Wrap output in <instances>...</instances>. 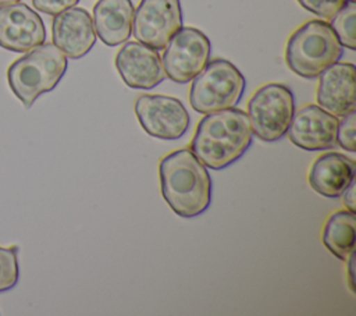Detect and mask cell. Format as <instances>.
I'll use <instances>...</instances> for the list:
<instances>
[{
  "instance_id": "6da1fadb",
  "label": "cell",
  "mask_w": 356,
  "mask_h": 316,
  "mask_svg": "<svg viewBox=\"0 0 356 316\" xmlns=\"http://www.w3.org/2000/svg\"><path fill=\"white\" fill-rule=\"evenodd\" d=\"M253 142L248 114L229 107L206 114L191 142L192 153L209 168L221 170L239 160Z\"/></svg>"
},
{
  "instance_id": "7a4b0ae2",
  "label": "cell",
  "mask_w": 356,
  "mask_h": 316,
  "mask_svg": "<svg viewBox=\"0 0 356 316\" xmlns=\"http://www.w3.org/2000/svg\"><path fill=\"white\" fill-rule=\"evenodd\" d=\"M161 195L170 209L184 219L206 212L211 203V178L206 166L184 148L165 155L159 163Z\"/></svg>"
},
{
  "instance_id": "3957f363",
  "label": "cell",
  "mask_w": 356,
  "mask_h": 316,
  "mask_svg": "<svg viewBox=\"0 0 356 316\" xmlns=\"http://www.w3.org/2000/svg\"><path fill=\"white\" fill-rule=\"evenodd\" d=\"M67 67V57L56 45L42 43L13 61L7 81L17 99L29 109L40 95L57 86Z\"/></svg>"
},
{
  "instance_id": "277c9868",
  "label": "cell",
  "mask_w": 356,
  "mask_h": 316,
  "mask_svg": "<svg viewBox=\"0 0 356 316\" xmlns=\"http://www.w3.org/2000/svg\"><path fill=\"white\" fill-rule=\"evenodd\" d=\"M343 54L331 25L323 19H310L289 36L285 47V61L296 75L313 79Z\"/></svg>"
},
{
  "instance_id": "5b68a950",
  "label": "cell",
  "mask_w": 356,
  "mask_h": 316,
  "mask_svg": "<svg viewBox=\"0 0 356 316\" xmlns=\"http://www.w3.org/2000/svg\"><path fill=\"white\" fill-rule=\"evenodd\" d=\"M245 86V77L231 61L216 58L192 79L189 102L192 109L200 114L235 107Z\"/></svg>"
},
{
  "instance_id": "8992f818",
  "label": "cell",
  "mask_w": 356,
  "mask_h": 316,
  "mask_svg": "<svg viewBox=\"0 0 356 316\" xmlns=\"http://www.w3.org/2000/svg\"><path fill=\"white\" fill-rule=\"evenodd\" d=\"M295 111L292 90L277 82L260 86L248 102L252 132L264 142H277L288 131Z\"/></svg>"
},
{
  "instance_id": "52a82bcc",
  "label": "cell",
  "mask_w": 356,
  "mask_h": 316,
  "mask_svg": "<svg viewBox=\"0 0 356 316\" xmlns=\"http://www.w3.org/2000/svg\"><path fill=\"white\" fill-rule=\"evenodd\" d=\"M211 43L209 38L193 26L181 28L165 45L161 57L165 75L177 82L192 81L209 63Z\"/></svg>"
},
{
  "instance_id": "ba28073f",
  "label": "cell",
  "mask_w": 356,
  "mask_h": 316,
  "mask_svg": "<svg viewBox=\"0 0 356 316\" xmlns=\"http://www.w3.org/2000/svg\"><path fill=\"white\" fill-rule=\"evenodd\" d=\"M135 114L146 134L157 139H179L191 125V117L181 100L165 95H140Z\"/></svg>"
},
{
  "instance_id": "9c48e42d",
  "label": "cell",
  "mask_w": 356,
  "mask_h": 316,
  "mask_svg": "<svg viewBox=\"0 0 356 316\" xmlns=\"http://www.w3.org/2000/svg\"><path fill=\"white\" fill-rule=\"evenodd\" d=\"M181 28L179 0H140L134 11L131 33L138 42L161 50Z\"/></svg>"
},
{
  "instance_id": "30bf717a",
  "label": "cell",
  "mask_w": 356,
  "mask_h": 316,
  "mask_svg": "<svg viewBox=\"0 0 356 316\" xmlns=\"http://www.w3.org/2000/svg\"><path fill=\"white\" fill-rule=\"evenodd\" d=\"M44 40L43 19L29 6L25 3L0 6V47L25 53Z\"/></svg>"
},
{
  "instance_id": "8fae6325",
  "label": "cell",
  "mask_w": 356,
  "mask_h": 316,
  "mask_svg": "<svg viewBox=\"0 0 356 316\" xmlns=\"http://www.w3.org/2000/svg\"><path fill=\"white\" fill-rule=\"evenodd\" d=\"M337 116L317 104H306L293 111L286 134L295 146L317 152L337 145Z\"/></svg>"
},
{
  "instance_id": "7c38bea8",
  "label": "cell",
  "mask_w": 356,
  "mask_h": 316,
  "mask_svg": "<svg viewBox=\"0 0 356 316\" xmlns=\"http://www.w3.org/2000/svg\"><path fill=\"white\" fill-rule=\"evenodd\" d=\"M121 79L132 89H152L165 78L159 52L140 42H127L115 56Z\"/></svg>"
},
{
  "instance_id": "4fadbf2b",
  "label": "cell",
  "mask_w": 356,
  "mask_h": 316,
  "mask_svg": "<svg viewBox=\"0 0 356 316\" xmlns=\"http://www.w3.org/2000/svg\"><path fill=\"white\" fill-rule=\"evenodd\" d=\"M51 39L68 58L86 56L96 42V32L90 14L82 7H71L54 15Z\"/></svg>"
},
{
  "instance_id": "5bb4252c",
  "label": "cell",
  "mask_w": 356,
  "mask_h": 316,
  "mask_svg": "<svg viewBox=\"0 0 356 316\" xmlns=\"http://www.w3.org/2000/svg\"><path fill=\"white\" fill-rule=\"evenodd\" d=\"M355 77L352 63H334L318 75L316 99L320 107L334 116H345L355 110Z\"/></svg>"
},
{
  "instance_id": "9a60e30c",
  "label": "cell",
  "mask_w": 356,
  "mask_h": 316,
  "mask_svg": "<svg viewBox=\"0 0 356 316\" xmlns=\"http://www.w3.org/2000/svg\"><path fill=\"white\" fill-rule=\"evenodd\" d=\"M355 161L341 153L330 152L318 156L310 167L309 184L312 189L325 198H338L355 180Z\"/></svg>"
},
{
  "instance_id": "2e32d148",
  "label": "cell",
  "mask_w": 356,
  "mask_h": 316,
  "mask_svg": "<svg viewBox=\"0 0 356 316\" xmlns=\"http://www.w3.org/2000/svg\"><path fill=\"white\" fill-rule=\"evenodd\" d=\"M134 11L131 0H99L93 7L96 35L107 46L127 42L132 31Z\"/></svg>"
},
{
  "instance_id": "e0dca14e",
  "label": "cell",
  "mask_w": 356,
  "mask_h": 316,
  "mask_svg": "<svg viewBox=\"0 0 356 316\" xmlns=\"http://www.w3.org/2000/svg\"><path fill=\"white\" fill-rule=\"evenodd\" d=\"M355 213L339 210L332 213L323 230V244L338 259L346 260L355 249L356 230Z\"/></svg>"
},
{
  "instance_id": "ac0fdd59",
  "label": "cell",
  "mask_w": 356,
  "mask_h": 316,
  "mask_svg": "<svg viewBox=\"0 0 356 316\" xmlns=\"http://www.w3.org/2000/svg\"><path fill=\"white\" fill-rule=\"evenodd\" d=\"M330 25L339 43L350 50L356 49V3L346 0L345 4L330 18Z\"/></svg>"
},
{
  "instance_id": "d6986e66",
  "label": "cell",
  "mask_w": 356,
  "mask_h": 316,
  "mask_svg": "<svg viewBox=\"0 0 356 316\" xmlns=\"http://www.w3.org/2000/svg\"><path fill=\"white\" fill-rule=\"evenodd\" d=\"M18 248H3L0 246V292L14 288L18 283L19 267H18Z\"/></svg>"
},
{
  "instance_id": "ffe728a7",
  "label": "cell",
  "mask_w": 356,
  "mask_h": 316,
  "mask_svg": "<svg viewBox=\"0 0 356 316\" xmlns=\"http://www.w3.org/2000/svg\"><path fill=\"white\" fill-rule=\"evenodd\" d=\"M356 113L352 110L350 113L342 116L341 120H338V129H337V143L348 150L355 152V132H356Z\"/></svg>"
},
{
  "instance_id": "44dd1931",
  "label": "cell",
  "mask_w": 356,
  "mask_h": 316,
  "mask_svg": "<svg viewBox=\"0 0 356 316\" xmlns=\"http://www.w3.org/2000/svg\"><path fill=\"white\" fill-rule=\"evenodd\" d=\"M309 13L320 17L321 19H330L345 4L346 0H296Z\"/></svg>"
},
{
  "instance_id": "7402d4cb",
  "label": "cell",
  "mask_w": 356,
  "mask_h": 316,
  "mask_svg": "<svg viewBox=\"0 0 356 316\" xmlns=\"http://www.w3.org/2000/svg\"><path fill=\"white\" fill-rule=\"evenodd\" d=\"M79 0H32L33 7L49 15H56L67 8L74 7Z\"/></svg>"
},
{
  "instance_id": "603a6c76",
  "label": "cell",
  "mask_w": 356,
  "mask_h": 316,
  "mask_svg": "<svg viewBox=\"0 0 356 316\" xmlns=\"http://www.w3.org/2000/svg\"><path fill=\"white\" fill-rule=\"evenodd\" d=\"M355 188H356V181L353 180L349 187L342 192V202L345 205V207L355 213L356 212V195H355Z\"/></svg>"
},
{
  "instance_id": "cb8c5ba5",
  "label": "cell",
  "mask_w": 356,
  "mask_h": 316,
  "mask_svg": "<svg viewBox=\"0 0 356 316\" xmlns=\"http://www.w3.org/2000/svg\"><path fill=\"white\" fill-rule=\"evenodd\" d=\"M348 260V283H349V288L352 292H355V274H353V262H355V258H353V253L346 259Z\"/></svg>"
},
{
  "instance_id": "d4e9b609",
  "label": "cell",
  "mask_w": 356,
  "mask_h": 316,
  "mask_svg": "<svg viewBox=\"0 0 356 316\" xmlns=\"http://www.w3.org/2000/svg\"><path fill=\"white\" fill-rule=\"evenodd\" d=\"M19 0H0V6H7V4H13V3H18Z\"/></svg>"
},
{
  "instance_id": "484cf974",
  "label": "cell",
  "mask_w": 356,
  "mask_h": 316,
  "mask_svg": "<svg viewBox=\"0 0 356 316\" xmlns=\"http://www.w3.org/2000/svg\"><path fill=\"white\" fill-rule=\"evenodd\" d=\"M353 1H355V0H353Z\"/></svg>"
}]
</instances>
